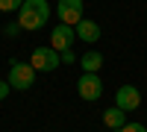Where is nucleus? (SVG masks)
Here are the masks:
<instances>
[{"mask_svg":"<svg viewBox=\"0 0 147 132\" xmlns=\"http://www.w3.org/2000/svg\"><path fill=\"white\" fill-rule=\"evenodd\" d=\"M47 21H50V3L47 0H24V6L18 9V23L27 32L41 29Z\"/></svg>","mask_w":147,"mask_h":132,"instance_id":"f257e3e1","label":"nucleus"},{"mask_svg":"<svg viewBox=\"0 0 147 132\" xmlns=\"http://www.w3.org/2000/svg\"><path fill=\"white\" fill-rule=\"evenodd\" d=\"M9 85L18 88V91H30L35 85V68L30 62H18V59H12L9 62Z\"/></svg>","mask_w":147,"mask_h":132,"instance_id":"f03ea898","label":"nucleus"},{"mask_svg":"<svg viewBox=\"0 0 147 132\" xmlns=\"http://www.w3.org/2000/svg\"><path fill=\"white\" fill-rule=\"evenodd\" d=\"M30 65L35 68V74H53V70L62 65V56H59L53 47H35L30 56Z\"/></svg>","mask_w":147,"mask_h":132,"instance_id":"7ed1b4c3","label":"nucleus"},{"mask_svg":"<svg viewBox=\"0 0 147 132\" xmlns=\"http://www.w3.org/2000/svg\"><path fill=\"white\" fill-rule=\"evenodd\" d=\"M77 94H80L85 103L100 100L103 97V79H100V74H82L77 79Z\"/></svg>","mask_w":147,"mask_h":132,"instance_id":"20e7f679","label":"nucleus"},{"mask_svg":"<svg viewBox=\"0 0 147 132\" xmlns=\"http://www.w3.org/2000/svg\"><path fill=\"white\" fill-rule=\"evenodd\" d=\"M82 12H85L82 0H59L56 3V18L59 23H68V27H77L82 21Z\"/></svg>","mask_w":147,"mask_h":132,"instance_id":"39448f33","label":"nucleus"},{"mask_svg":"<svg viewBox=\"0 0 147 132\" xmlns=\"http://www.w3.org/2000/svg\"><path fill=\"white\" fill-rule=\"evenodd\" d=\"M74 41H77V29L68 27V23H56L53 32H50V47L56 53H65L74 47Z\"/></svg>","mask_w":147,"mask_h":132,"instance_id":"423d86ee","label":"nucleus"},{"mask_svg":"<svg viewBox=\"0 0 147 132\" xmlns=\"http://www.w3.org/2000/svg\"><path fill=\"white\" fill-rule=\"evenodd\" d=\"M115 106L124 109V112H136L138 106H141V91L136 85H121L115 91Z\"/></svg>","mask_w":147,"mask_h":132,"instance_id":"0eeeda50","label":"nucleus"},{"mask_svg":"<svg viewBox=\"0 0 147 132\" xmlns=\"http://www.w3.org/2000/svg\"><path fill=\"white\" fill-rule=\"evenodd\" d=\"M74 29H77V38L85 41V44H97V41H100V23H97V21H85L82 18Z\"/></svg>","mask_w":147,"mask_h":132,"instance_id":"6e6552de","label":"nucleus"},{"mask_svg":"<svg viewBox=\"0 0 147 132\" xmlns=\"http://www.w3.org/2000/svg\"><path fill=\"white\" fill-rule=\"evenodd\" d=\"M80 68H82V74H100V68H103V53L100 50H85L80 56Z\"/></svg>","mask_w":147,"mask_h":132,"instance_id":"1a4fd4ad","label":"nucleus"},{"mask_svg":"<svg viewBox=\"0 0 147 132\" xmlns=\"http://www.w3.org/2000/svg\"><path fill=\"white\" fill-rule=\"evenodd\" d=\"M103 123H106V129H121L127 123V112L118 109V106H112V109L103 112Z\"/></svg>","mask_w":147,"mask_h":132,"instance_id":"9d476101","label":"nucleus"},{"mask_svg":"<svg viewBox=\"0 0 147 132\" xmlns=\"http://www.w3.org/2000/svg\"><path fill=\"white\" fill-rule=\"evenodd\" d=\"M24 6V0H0V12H18Z\"/></svg>","mask_w":147,"mask_h":132,"instance_id":"9b49d317","label":"nucleus"},{"mask_svg":"<svg viewBox=\"0 0 147 132\" xmlns=\"http://www.w3.org/2000/svg\"><path fill=\"white\" fill-rule=\"evenodd\" d=\"M118 132H147V126H144V123H136V121H127Z\"/></svg>","mask_w":147,"mask_h":132,"instance_id":"f8f14e48","label":"nucleus"},{"mask_svg":"<svg viewBox=\"0 0 147 132\" xmlns=\"http://www.w3.org/2000/svg\"><path fill=\"white\" fill-rule=\"evenodd\" d=\"M3 32H6V38H15V35L21 32V23H18V21H9V23H6V29H3Z\"/></svg>","mask_w":147,"mask_h":132,"instance_id":"ddd939ff","label":"nucleus"},{"mask_svg":"<svg viewBox=\"0 0 147 132\" xmlns=\"http://www.w3.org/2000/svg\"><path fill=\"white\" fill-rule=\"evenodd\" d=\"M59 56H62V65H74V62H77L74 50H65V53H59Z\"/></svg>","mask_w":147,"mask_h":132,"instance_id":"4468645a","label":"nucleus"},{"mask_svg":"<svg viewBox=\"0 0 147 132\" xmlns=\"http://www.w3.org/2000/svg\"><path fill=\"white\" fill-rule=\"evenodd\" d=\"M9 88H12L9 82H3V79H0V100H6V97H9Z\"/></svg>","mask_w":147,"mask_h":132,"instance_id":"2eb2a0df","label":"nucleus"}]
</instances>
